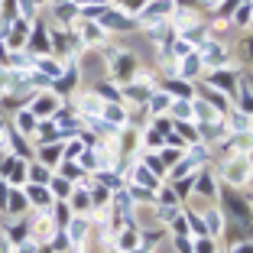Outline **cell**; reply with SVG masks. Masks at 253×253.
Listing matches in <instances>:
<instances>
[{"label": "cell", "instance_id": "6da1fadb", "mask_svg": "<svg viewBox=\"0 0 253 253\" xmlns=\"http://www.w3.org/2000/svg\"><path fill=\"white\" fill-rule=\"evenodd\" d=\"M201 65H224V45L221 42L201 45Z\"/></svg>", "mask_w": 253, "mask_h": 253}, {"label": "cell", "instance_id": "7a4b0ae2", "mask_svg": "<svg viewBox=\"0 0 253 253\" xmlns=\"http://www.w3.org/2000/svg\"><path fill=\"white\" fill-rule=\"evenodd\" d=\"M227 179L231 182H247V159L244 156H234V163L227 166Z\"/></svg>", "mask_w": 253, "mask_h": 253}, {"label": "cell", "instance_id": "3957f363", "mask_svg": "<svg viewBox=\"0 0 253 253\" xmlns=\"http://www.w3.org/2000/svg\"><path fill=\"white\" fill-rule=\"evenodd\" d=\"M133 68H136V55L124 52V59L117 62V78H120V82H126V78H130V72H133Z\"/></svg>", "mask_w": 253, "mask_h": 253}, {"label": "cell", "instance_id": "277c9868", "mask_svg": "<svg viewBox=\"0 0 253 253\" xmlns=\"http://www.w3.org/2000/svg\"><path fill=\"white\" fill-rule=\"evenodd\" d=\"M16 126H20V133L33 136V130H36V114H33V111H23L20 117H16Z\"/></svg>", "mask_w": 253, "mask_h": 253}, {"label": "cell", "instance_id": "5b68a950", "mask_svg": "<svg viewBox=\"0 0 253 253\" xmlns=\"http://www.w3.org/2000/svg\"><path fill=\"white\" fill-rule=\"evenodd\" d=\"M30 111H33V114H52V111H55V97H52V94H42L39 101H33Z\"/></svg>", "mask_w": 253, "mask_h": 253}, {"label": "cell", "instance_id": "8992f818", "mask_svg": "<svg viewBox=\"0 0 253 253\" xmlns=\"http://www.w3.org/2000/svg\"><path fill=\"white\" fill-rule=\"evenodd\" d=\"M211 84H217V88H224V91H231L234 88V75L231 72H214V75H211Z\"/></svg>", "mask_w": 253, "mask_h": 253}, {"label": "cell", "instance_id": "52a82bcc", "mask_svg": "<svg viewBox=\"0 0 253 253\" xmlns=\"http://www.w3.org/2000/svg\"><path fill=\"white\" fill-rule=\"evenodd\" d=\"M104 26H107V30H111V26H114V30H126V26H130V23H126L124 20V16H120V13H104Z\"/></svg>", "mask_w": 253, "mask_h": 253}, {"label": "cell", "instance_id": "ba28073f", "mask_svg": "<svg viewBox=\"0 0 253 253\" xmlns=\"http://www.w3.org/2000/svg\"><path fill=\"white\" fill-rule=\"evenodd\" d=\"M82 234H88V224H84V221H75L72 227H68V237H72L75 244H82V240H84Z\"/></svg>", "mask_w": 253, "mask_h": 253}, {"label": "cell", "instance_id": "9c48e42d", "mask_svg": "<svg viewBox=\"0 0 253 253\" xmlns=\"http://www.w3.org/2000/svg\"><path fill=\"white\" fill-rule=\"evenodd\" d=\"M49 192H52V195H62V198H65V195L72 192V185H68L65 179H49Z\"/></svg>", "mask_w": 253, "mask_h": 253}, {"label": "cell", "instance_id": "30bf717a", "mask_svg": "<svg viewBox=\"0 0 253 253\" xmlns=\"http://www.w3.org/2000/svg\"><path fill=\"white\" fill-rule=\"evenodd\" d=\"M166 88H169L172 94L185 97V101H188V97H192V88H188V84H179V82H166Z\"/></svg>", "mask_w": 253, "mask_h": 253}, {"label": "cell", "instance_id": "8fae6325", "mask_svg": "<svg viewBox=\"0 0 253 253\" xmlns=\"http://www.w3.org/2000/svg\"><path fill=\"white\" fill-rule=\"evenodd\" d=\"M33 45H36L39 52H49V42H45V33L42 30H36V36L30 39V49H33Z\"/></svg>", "mask_w": 253, "mask_h": 253}, {"label": "cell", "instance_id": "7c38bea8", "mask_svg": "<svg viewBox=\"0 0 253 253\" xmlns=\"http://www.w3.org/2000/svg\"><path fill=\"white\" fill-rule=\"evenodd\" d=\"M169 104H172V101H169V94H156V97H153V111H169Z\"/></svg>", "mask_w": 253, "mask_h": 253}, {"label": "cell", "instance_id": "4fadbf2b", "mask_svg": "<svg viewBox=\"0 0 253 253\" xmlns=\"http://www.w3.org/2000/svg\"><path fill=\"white\" fill-rule=\"evenodd\" d=\"M175 130L182 133V140H188V143H195L198 140V133H195V126H185V124H175Z\"/></svg>", "mask_w": 253, "mask_h": 253}, {"label": "cell", "instance_id": "5bb4252c", "mask_svg": "<svg viewBox=\"0 0 253 253\" xmlns=\"http://www.w3.org/2000/svg\"><path fill=\"white\" fill-rule=\"evenodd\" d=\"M30 198L39 201V205H45V201H49V192H45V188H39V185H33L30 188Z\"/></svg>", "mask_w": 253, "mask_h": 253}, {"label": "cell", "instance_id": "9a60e30c", "mask_svg": "<svg viewBox=\"0 0 253 253\" xmlns=\"http://www.w3.org/2000/svg\"><path fill=\"white\" fill-rule=\"evenodd\" d=\"M23 205H26V201H23V195H10V214H20V211H23Z\"/></svg>", "mask_w": 253, "mask_h": 253}, {"label": "cell", "instance_id": "2e32d148", "mask_svg": "<svg viewBox=\"0 0 253 253\" xmlns=\"http://www.w3.org/2000/svg\"><path fill=\"white\" fill-rule=\"evenodd\" d=\"M55 156H62V146H45L42 149V163H55Z\"/></svg>", "mask_w": 253, "mask_h": 253}, {"label": "cell", "instance_id": "e0dca14e", "mask_svg": "<svg viewBox=\"0 0 253 253\" xmlns=\"http://www.w3.org/2000/svg\"><path fill=\"white\" fill-rule=\"evenodd\" d=\"M198 192L214 195V182H211V175H201V179H198Z\"/></svg>", "mask_w": 253, "mask_h": 253}, {"label": "cell", "instance_id": "ac0fdd59", "mask_svg": "<svg viewBox=\"0 0 253 253\" xmlns=\"http://www.w3.org/2000/svg\"><path fill=\"white\" fill-rule=\"evenodd\" d=\"M136 237H140L136 231H124V234H120V247H133V244H136Z\"/></svg>", "mask_w": 253, "mask_h": 253}, {"label": "cell", "instance_id": "d6986e66", "mask_svg": "<svg viewBox=\"0 0 253 253\" xmlns=\"http://www.w3.org/2000/svg\"><path fill=\"white\" fill-rule=\"evenodd\" d=\"M192 185H195V179H192V175H188V179H182L179 185H175V195H188V192H192Z\"/></svg>", "mask_w": 253, "mask_h": 253}, {"label": "cell", "instance_id": "ffe728a7", "mask_svg": "<svg viewBox=\"0 0 253 253\" xmlns=\"http://www.w3.org/2000/svg\"><path fill=\"white\" fill-rule=\"evenodd\" d=\"M172 107H175V117H185V114L192 117V107H188V101H175Z\"/></svg>", "mask_w": 253, "mask_h": 253}, {"label": "cell", "instance_id": "44dd1931", "mask_svg": "<svg viewBox=\"0 0 253 253\" xmlns=\"http://www.w3.org/2000/svg\"><path fill=\"white\" fill-rule=\"evenodd\" d=\"M124 7L130 13H136V10H146V0H124Z\"/></svg>", "mask_w": 253, "mask_h": 253}, {"label": "cell", "instance_id": "7402d4cb", "mask_svg": "<svg viewBox=\"0 0 253 253\" xmlns=\"http://www.w3.org/2000/svg\"><path fill=\"white\" fill-rule=\"evenodd\" d=\"M55 224H62V227L68 224V208H65V205H59V208H55Z\"/></svg>", "mask_w": 253, "mask_h": 253}, {"label": "cell", "instance_id": "603a6c76", "mask_svg": "<svg viewBox=\"0 0 253 253\" xmlns=\"http://www.w3.org/2000/svg\"><path fill=\"white\" fill-rule=\"evenodd\" d=\"M159 159H163V166H166V169H169V166L175 163V159H179V153H175V149H166V153H163V156H159Z\"/></svg>", "mask_w": 253, "mask_h": 253}, {"label": "cell", "instance_id": "cb8c5ba5", "mask_svg": "<svg viewBox=\"0 0 253 253\" xmlns=\"http://www.w3.org/2000/svg\"><path fill=\"white\" fill-rule=\"evenodd\" d=\"M75 205H78V208H91V198L84 192H78V195H75Z\"/></svg>", "mask_w": 253, "mask_h": 253}, {"label": "cell", "instance_id": "d4e9b609", "mask_svg": "<svg viewBox=\"0 0 253 253\" xmlns=\"http://www.w3.org/2000/svg\"><path fill=\"white\" fill-rule=\"evenodd\" d=\"M52 247H55V250H65V247H68V240H65V234H55V240H52Z\"/></svg>", "mask_w": 253, "mask_h": 253}, {"label": "cell", "instance_id": "484cf974", "mask_svg": "<svg viewBox=\"0 0 253 253\" xmlns=\"http://www.w3.org/2000/svg\"><path fill=\"white\" fill-rule=\"evenodd\" d=\"M30 175H33L36 182H42V179H45V169H42V166H33V172H30Z\"/></svg>", "mask_w": 253, "mask_h": 253}, {"label": "cell", "instance_id": "4316f807", "mask_svg": "<svg viewBox=\"0 0 253 253\" xmlns=\"http://www.w3.org/2000/svg\"><path fill=\"white\" fill-rule=\"evenodd\" d=\"M244 52H247V59H250V62H253V36H250V39H247V45H244Z\"/></svg>", "mask_w": 253, "mask_h": 253}, {"label": "cell", "instance_id": "83f0119b", "mask_svg": "<svg viewBox=\"0 0 253 253\" xmlns=\"http://www.w3.org/2000/svg\"><path fill=\"white\" fill-rule=\"evenodd\" d=\"M0 253H10V240H3V237H0Z\"/></svg>", "mask_w": 253, "mask_h": 253}, {"label": "cell", "instance_id": "f1b7e54d", "mask_svg": "<svg viewBox=\"0 0 253 253\" xmlns=\"http://www.w3.org/2000/svg\"><path fill=\"white\" fill-rule=\"evenodd\" d=\"M33 250H36V244H23L20 247V253H33Z\"/></svg>", "mask_w": 253, "mask_h": 253}, {"label": "cell", "instance_id": "f546056e", "mask_svg": "<svg viewBox=\"0 0 253 253\" xmlns=\"http://www.w3.org/2000/svg\"><path fill=\"white\" fill-rule=\"evenodd\" d=\"M231 253H253V247H237V250H231Z\"/></svg>", "mask_w": 253, "mask_h": 253}, {"label": "cell", "instance_id": "4dcf8cb0", "mask_svg": "<svg viewBox=\"0 0 253 253\" xmlns=\"http://www.w3.org/2000/svg\"><path fill=\"white\" fill-rule=\"evenodd\" d=\"M82 3H84V0H82Z\"/></svg>", "mask_w": 253, "mask_h": 253}]
</instances>
